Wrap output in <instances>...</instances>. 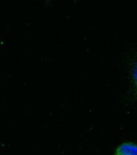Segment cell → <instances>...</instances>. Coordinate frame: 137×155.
<instances>
[{"label": "cell", "instance_id": "1", "mask_svg": "<svg viewBox=\"0 0 137 155\" xmlns=\"http://www.w3.org/2000/svg\"><path fill=\"white\" fill-rule=\"evenodd\" d=\"M114 155H137V145L132 142H123L116 149Z\"/></svg>", "mask_w": 137, "mask_h": 155}, {"label": "cell", "instance_id": "2", "mask_svg": "<svg viewBox=\"0 0 137 155\" xmlns=\"http://www.w3.org/2000/svg\"><path fill=\"white\" fill-rule=\"evenodd\" d=\"M132 78H133V82H134V84L137 87V62L135 63V65H134V68H133Z\"/></svg>", "mask_w": 137, "mask_h": 155}]
</instances>
